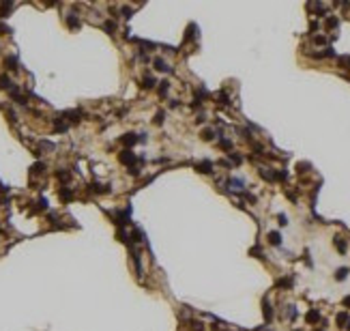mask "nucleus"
Instances as JSON below:
<instances>
[{"label": "nucleus", "instance_id": "nucleus-20", "mask_svg": "<svg viewBox=\"0 0 350 331\" xmlns=\"http://www.w3.org/2000/svg\"><path fill=\"white\" fill-rule=\"evenodd\" d=\"M219 146H221V148H226V151H230V148H232V142H230V140H219Z\"/></svg>", "mask_w": 350, "mask_h": 331}, {"label": "nucleus", "instance_id": "nucleus-21", "mask_svg": "<svg viewBox=\"0 0 350 331\" xmlns=\"http://www.w3.org/2000/svg\"><path fill=\"white\" fill-rule=\"evenodd\" d=\"M103 28H105L108 32H114V30H116V24H114V22H105V26H103Z\"/></svg>", "mask_w": 350, "mask_h": 331}, {"label": "nucleus", "instance_id": "nucleus-8", "mask_svg": "<svg viewBox=\"0 0 350 331\" xmlns=\"http://www.w3.org/2000/svg\"><path fill=\"white\" fill-rule=\"evenodd\" d=\"M264 318H266V320L273 318V308H271V303H268L266 299H264Z\"/></svg>", "mask_w": 350, "mask_h": 331}, {"label": "nucleus", "instance_id": "nucleus-31", "mask_svg": "<svg viewBox=\"0 0 350 331\" xmlns=\"http://www.w3.org/2000/svg\"><path fill=\"white\" fill-rule=\"evenodd\" d=\"M123 15H125V17H131V9L125 6V9H123Z\"/></svg>", "mask_w": 350, "mask_h": 331}, {"label": "nucleus", "instance_id": "nucleus-13", "mask_svg": "<svg viewBox=\"0 0 350 331\" xmlns=\"http://www.w3.org/2000/svg\"><path fill=\"white\" fill-rule=\"evenodd\" d=\"M200 136H202V140H204V142H211V140H213V129H204Z\"/></svg>", "mask_w": 350, "mask_h": 331}, {"label": "nucleus", "instance_id": "nucleus-19", "mask_svg": "<svg viewBox=\"0 0 350 331\" xmlns=\"http://www.w3.org/2000/svg\"><path fill=\"white\" fill-rule=\"evenodd\" d=\"M337 24H339V22H337V17H329V19H327V28H335Z\"/></svg>", "mask_w": 350, "mask_h": 331}, {"label": "nucleus", "instance_id": "nucleus-4", "mask_svg": "<svg viewBox=\"0 0 350 331\" xmlns=\"http://www.w3.org/2000/svg\"><path fill=\"white\" fill-rule=\"evenodd\" d=\"M305 318H307V323H318V320H320V312H318V310H309Z\"/></svg>", "mask_w": 350, "mask_h": 331}, {"label": "nucleus", "instance_id": "nucleus-28", "mask_svg": "<svg viewBox=\"0 0 350 331\" xmlns=\"http://www.w3.org/2000/svg\"><path fill=\"white\" fill-rule=\"evenodd\" d=\"M279 224H281V226H286V224H288V217H286V215H284V213H281V215H279Z\"/></svg>", "mask_w": 350, "mask_h": 331}, {"label": "nucleus", "instance_id": "nucleus-25", "mask_svg": "<svg viewBox=\"0 0 350 331\" xmlns=\"http://www.w3.org/2000/svg\"><path fill=\"white\" fill-rule=\"evenodd\" d=\"M230 159H232V161H234V163H241V161H243V159H241V157H238V155H234V153H230Z\"/></svg>", "mask_w": 350, "mask_h": 331}, {"label": "nucleus", "instance_id": "nucleus-2", "mask_svg": "<svg viewBox=\"0 0 350 331\" xmlns=\"http://www.w3.org/2000/svg\"><path fill=\"white\" fill-rule=\"evenodd\" d=\"M153 65H155V69H157V71H170V67H168V62H166L163 58H155V60H153Z\"/></svg>", "mask_w": 350, "mask_h": 331}, {"label": "nucleus", "instance_id": "nucleus-14", "mask_svg": "<svg viewBox=\"0 0 350 331\" xmlns=\"http://www.w3.org/2000/svg\"><path fill=\"white\" fill-rule=\"evenodd\" d=\"M71 196H73V193H71V189H69V187L60 189V198H62V200H71Z\"/></svg>", "mask_w": 350, "mask_h": 331}, {"label": "nucleus", "instance_id": "nucleus-6", "mask_svg": "<svg viewBox=\"0 0 350 331\" xmlns=\"http://www.w3.org/2000/svg\"><path fill=\"white\" fill-rule=\"evenodd\" d=\"M0 88H13V82H11V78L9 75H0Z\"/></svg>", "mask_w": 350, "mask_h": 331}, {"label": "nucleus", "instance_id": "nucleus-26", "mask_svg": "<svg viewBox=\"0 0 350 331\" xmlns=\"http://www.w3.org/2000/svg\"><path fill=\"white\" fill-rule=\"evenodd\" d=\"M58 179H60V181H67V179H69V172H62V170H60V172H58Z\"/></svg>", "mask_w": 350, "mask_h": 331}, {"label": "nucleus", "instance_id": "nucleus-11", "mask_svg": "<svg viewBox=\"0 0 350 331\" xmlns=\"http://www.w3.org/2000/svg\"><path fill=\"white\" fill-rule=\"evenodd\" d=\"M137 140H140V138H135V136H133V134H127V136H125V138H123V142H125V144H127V146H133V144H135V142H137Z\"/></svg>", "mask_w": 350, "mask_h": 331}, {"label": "nucleus", "instance_id": "nucleus-24", "mask_svg": "<svg viewBox=\"0 0 350 331\" xmlns=\"http://www.w3.org/2000/svg\"><path fill=\"white\" fill-rule=\"evenodd\" d=\"M219 99H221V103H223V105H228V95L223 93V91L219 93Z\"/></svg>", "mask_w": 350, "mask_h": 331}, {"label": "nucleus", "instance_id": "nucleus-18", "mask_svg": "<svg viewBox=\"0 0 350 331\" xmlns=\"http://www.w3.org/2000/svg\"><path fill=\"white\" fill-rule=\"evenodd\" d=\"M277 286H279V288H288V286H292V280H290V278H284V280L277 282Z\"/></svg>", "mask_w": 350, "mask_h": 331}, {"label": "nucleus", "instance_id": "nucleus-22", "mask_svg": "<svg viewBox=\"0 0 350 331\" xmlns=\"http://www.w3.org/2000/svg\"><path fill=\"white\" fill-rule=\"evenodd\" d=\"M6 65H9V69H11V71H15V69H17V62H15V58H6Z\"/></svg>", "mask_w": 350, "mask_h": 331}, {"label": "nucleus", "instance_id": "nucleus-30", "mask_svg": "<svg viewBox=\"0 0 350 331\" xmlns=\"http://www.w3.org/2000/svg\"><path fill=\"white\" fill-rule=\"evenodd\" d=\"M314 41H316V43H318V45H322V43H327V39H324V37H316V39H314Z\"/></svg>", "mask_w": 350, "mask_h": 331}, {"label": "nucleus", "instance_id": "nucleus-9", "mask_svg": "<svg viewBox=\"0 0 350 331\" xmlns=\"http://www.w3.org/2000/svg\"><path fill=\"white\" fill-rule=\"evenodd\" d=\"M67 24H69V28H80V19L75 15H69L67 17Z\"/></svg>", "mask_w": 350, "mask_h": 331}, {"label": "nucleus", "instance_id": "nucleus-3", "mask_svg": "<svg viewBox=\"0 0 350 331\" xmlns=\"http://www.w3.org/2000/svg\"><path fill=\"white\" fill-rule=\"evenodd\" d=\"M198 170H200L202 174H211V172H213V163H211V161H202V163H198Z\"/></svg>", "mask_w": 350, "mask_h": 331}, {"label": "nucleus", "instance_id": "nucleus-12", "mask_svg": "<svg viewBox=\"0 0 350 331\" xmlns=\"http://www.w3.org/2000/svg\"><path fill=\"white\" fill-rule=\"evenodd\" d=\"M142 86H144V88H155V78H153V75H146Z\"/></svg>", "mask_w": 350, "mask_h": 331}, {"label": "nucleus", "instance_id": "nucleus-10", "mask_svg": "<svg viewBox=\"0 0 350 331\" xmlns=\"http://www.w3.org/2000/svg\"><path fill=\"white\" fill-rule=\"evenodd\" d=\"M346 278H348V269H346V267L337 269V273H335V280H339V282H342V280H346Z\"/></svg>", "mask_w": 350, "mask_h": 331}, {"label": "nucleus", "instance_id": "nucleus-5", "mask_svg": "<svg viewBox=\"0 0 350 331\" xmlns=\"http://www.w3.org/2000/svg\"><path fill=\"white\" fill-rule=\"evenodd\" d=\"M268 243L271 245H281V236H279V232H268Z\"/></svg>", "mask_w": 350, "mask_h": 331}, {"label": "nucleus", "instance_id": "nucleus-29", "mask_svg": "<svg viewBox=\"0 0 350 331\" xmlns=\"http://www.w3.org/2000/svg\"><path fill=\"white\" fill-rule=\"evenodd\" d=\"M307 168H309V163H299V172H307Z\"/></svg>", "mask_w": 350, "mask_h": 331}, {"label": "nucleus", "instance_id": "nucleus-16", "mask_svg": "<svg viewBox=\"0 0 350 331\" xmlns=\"http://www.w3.org/2000/svg\"><path fill=\"white\" fill-rule=\"evenodd\" d=\"M168 91H170V82H168V80H166V82H161V86H159V95H161V97H163V95L168 93Z\"/></svg>", "mask_w": 350, "mask_h": 331}, {"label": "nucleus", "instance_id": "nucleus-27", "mask_svg": "<svg viewBox=\"0 0 350 331\" xmlns=\"http://www.w3.org/2000/svg\"><path fill=\"white\" fill-rule=\"evenodd\" d=\"M155 123H157V125H161V123H163V112H159V114H157V118H155Z\"/></svg>", "mask_w": 350, "mask_h": 331}, {"label": "nucleus", "instance_id": "nucleus-1", "mask_svg": "<svg viewBox=\"0 0 350 331\" xmlns=\"http://www.w3.org/2000/svg\"><path fill=\"white\" fill-rule=\"evenodd\" d=\"M120 161H123V163H127V166L131 168V163L135 161V155H133L131 151H123V153H120Z\"/></svg>", "mask_w": 350, "mask_h": 331}, {"label": "nucleus", "instance_id": "nucleus-15", "mask_svg": "<svg viewBox=\"0 0 350 331\" xmlns=\"http://www.w3.org/2000/svg\"><path fill=\"white\" fill-rule=\"evenodd\" d=\"M335 247H337V252H346V241H342V239H335Z\"/></svg>", "mask_w": 350, "mask_h": 331}, {"label": "nucleus", "instance_id": "nucleus-17", "mask_svg": "<svg viewBox=\"0 0 350 331\" xmlns=\"http://www.w3.org/2000/svg\"><path fill=\"white\" fill-rule=\"evenodd\" d=\"M230 185L236 189V191H241V189H243V181H241V179H232V181H230Z\"/></svg>", "mask_w": 350, "mask_h": 331}, {"label": "nucleus", "instance_id": "nucleus-23", "mask_svg": "<svg viewBox=\"0 0 350 331\" xmlns=\"http://www.w3.org/2000/svg\"><path fill=\"white\" fill-rule=\"evenodd\" d=\"M337 323H339V327H344V323H348V316L346 314H337Z\"/></svg>", "mask_w": 350, "mask_h": 331}, {"label": "nucleus", "instance_id": "nucleus-7", "mask_svg": "<svg viewBox=\"0 0 350 331\" xmlns=\"http://www.w3.org/2000/svg\"><path fill=\"white\" fill-rule=\"evenodd\" d=\"M260 176L264 181H275V172H268L266 168H260Z\"/></svg>", "mask_w": 350, "mask_h": 331}, {"label": "nucleus", "instance_id": "nucleus-32", "mask_svg": "<svg viewBox=\"0 0 350 331\" xmlns=\"http://www.w3.org/2000/svg\"><path fill=\"white\" fill-rule=\"evenodd\" d=\"M344 305H346V308H350V297H346V299H344Z\"/></svg>", "mask_w": 350, "mask_h": 331}]
</instances>
